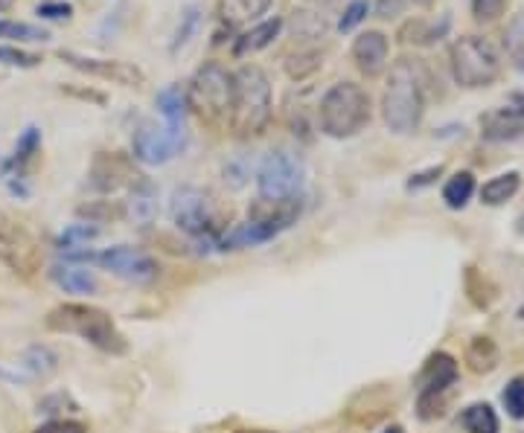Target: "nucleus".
<instances>
[{"instance_id": "2eb2a0df", "label": "nucleus", "mask_w": 524, "mask_h": 433, "mask_svg": "<svg viewBox=\"0 0 524 433\" xmlns=\"http://www.w3.org/2000/svg\"><path fill=\"white\" fill-rule=\"evenodd\" d=\"M91 186L97 192H117L123 186H131L134 181H140L143 175L134 172V166L129 163V157L120 155V152H99L94 157V166H91Z\"/></svg>"}, {"instance_id": "6e6552de", "label": "nucleus", "mask_w": 524, "mask_h": 433, "mask_svg": "<svg viewBox=\"0 0 524 433\" xmlns=\"http://www.w3.org/2000/svg\"><path fill=\"white\" fill-rule=\"evenodd\" d=\"M0 262L21 279H33L44 265V253L33 230L6 210H0Z\"/></svg>"}, {"instance_id": "39448f33", "label": "nucleus", "mask_w": 524, "mask_h": 433, "mask_svg": "<svg viewBox=\"0 0 524 433\" xmlns=\"http://www.w3.org/2000/svg\"><path fill=\"white\" fill-rule=\"evenodd\" d=\"M230 102H233V73L219 62L201 64L187 88V108H193L204 123L219 125L230 117Z\"/></svg>"}, {"instance_id": "a878e982", "label": "nucleus", "mask_w": 524, "mask_h": 433, "mask_svg": "<svg viewBox=\"0 0 524 433\" xmlns=\"http://www.w3.org/2000/svg\"><path fill=\"white\" fill-rule=\"evenodd\" d=\"M198 27H201V12H198V6H187L184 12H181V21H178V30L172 35V44H169V53H178V50H184L193 38H196Z\"/></svg>"}, {"instance_id": "6ab92c4d", "label": "nucleus", "mask_w": 524, "mask_h": 433, "mask_svg": "<svg viewBox=\"0 0 524 433\" xmlns=\"http://www.w3.org/2000/svg\"><path fill=\"white\" fill-rule=\"evenodd\" d=\"M283 30V18H268V21H260L254 30L242 32L233 44V56H248V53H257V50H265L277 35Z\"/></svg>"}, {"instance_id": "aec40b11", "label": "nucleus", "mask_w": 524, "mask_h": 433, "mask_svg": "<svg viewBox=\"0 0 524 433\" xmlns=\"http://www.w3.org/2000/svg\"><path fill=\"white\" fill-rule=\"evenodd\" d=\"M50 279L67 291V294H94L97 291V277L88 271V268H79V265H73V262H67V265H56L53 271H50Z\"/></svg>"}, {"instance_id": "ea45409f", "label": "nucleus", "mask_w": 524, "mask_h": 433, "mask_svg": "<svg viewBox=\"0 0 524 433\" xmlns=\"http://www.w3.org/2000/svg\"><path fill=\"white\" fill-rule=\"evenodd\" d=\"M440 175H443V166H431L426 172H417V175H411L408 189H423V186L434 184V178H440Z\"/></svg>"}, {"instance_id": "c85d7f7f", "label": "nucleus", "mask_w": 524, "mask_h": 433, "mask_svg": "<svg viewBox=\"0 0 524 433\" xmlns=\"http://www.w3.org/2000/svg\"><path fill=\"white\" fill-rule=\"evenodd\" d=\"M38 149H41V131H38L35 125H30V128H24V134H21V137H18V143H15L12 166L24 169V166H27V160H33Z\"/></svg>"}, {"instance_id": "b1692460", "label": "nucleus", "mask_w": 524, "mask_h": 433, "mask_svg": "<svg viewBox=\"0 0 524 433\" xmlns=\"http://www.w3.org/2000/svg\"><path fill=\"white\" fill-rule=\"evenodd\" d=\"M155 105L164 114L166 123H184V117H187V91H181L178 85H166L164 91L155 96Z\"/></svg>"}, {"instance_id": "c03bdc74", "label": "nucleus", "mask_w": 524, "mask_h": 433, "mask_svg": "<svg viewBox=\"0 0 524 433\" xmlns=\"http://www.w3.org/2000/svg\"><path fill=\"white\" fill-rule=\"evenodd\" d=\"M414 3H420V6H428V3H431V0H414Z\"/></svg>"}, {"instance_id": "37998d69", "label": "nucleus", "mask_w": 524, "mask_h": 433, "mask_svg": "<svg viewBox=\"0 0 524 433\" xmlns=\"http://www.w3.org/2000/svg\"><path fill=\"white\" fill-rule=\"evenodd\" d=\"M233 433H274V431H248V428H242V431H233Z\"/></svg>"}, {"instance_id": "4468645a", "label": "nucleus", "mask_w": 524, "mask_h": 433, "mask_svg": "<svg viewBox=\"0 0 524 433\" xmlns=\"http://www.w3.org/2000/svg\"><path fill=\"white\" fill-rule=\"evenodd\" d=\"M524 134V91L513 93L501 108L481 117V137L487 143H510Z\"/></svg>"}, {"instance_id": "2f4dec72", "label": "nucleus", "mask_w": 524, "mask_h": 433, "mask_svg": "<svg viewBox=\"0 0 524 433\" xmlns=\"http://www.w3.org/2000/svg\"><path fill=\"white\" fill-rule=\"evenodd\" d=\"M370 9H373V3L370 0H353L347 9H344V15L338 18V32H353L359 27L361 21L370 15Z\"/></svg>"}, {"instance_id": "a18cd8bd", "label": "nucleus", "mask_w": 524, "mask_h": 433, "mask_svg": "<svg viewBox=\"0 0 524 433\" xmlns=\"http://www.w3.org/2000/svg\"><path fill=\"white\" fill-rule=\"evenodd\" d=\"M519 317H522V320H524V303H522V309H519Z\"/></svg>"}, {"instance_id": "a19ab883", "label": "nucleus", "mask_w": 524, "mask_h": 433, "mask_svg": "<svg viewBox=\"0 0 524 433\" xmlns=\"http://www.w3.org/2000/svg\"><path fill=\"white\" fill-rule=\"evenodd\" d=\"M516 230H519V236H524V216H519V221H516Z\"/></svg>"}, {"instance_id": "c9c22d12", "label": "nucleus", "mask_w": 524, "mask_h": 433, "mask_svg": "<svg viewBox=\"0 0 524 433\" xmlns=\"http://www.w3.org/2000/svg\"><path fill=\"white\" fill-rule=\"evenodd\" d=\"M35 15L44 18V21H67V18L73 15V6H70V3H62V0H53V3H41Z\"/></svg>"}, {"instance_id": "dca6fc26", "label": "nucleus", "mask_w": 524, "mask_h": 433, "mask_svg": "<svg viewBox=\"0 0 524 433\" xmlns=\"http://www.w3.org/2000/svg\"><path fill=\"white\" fill-rule=\"evenodd\" d=\"M353 62L361 73L367 76H379L388 64V35L379 30L361 32L353 41Z\"/></svg>"}, {"instance_id": "1a4fd4ad", "label": "nucleus", "mask_w": 524, "mask_h": 433, "mask_svg": "<svg viewBox=\"0 0 524 433\" xmlns=\"http://www.w3.org/2000/svg\"><path fill=\"white\" fill-rule=\"evenodd\" d=\"M303 163L289 152H271L257 169V192L260 201H297L303 195Z\"/></svg>"}, {"instance_id": "f8f14e48", "label": "nucleus", "mask_w": 524, "mask_h": 433, "mask_svg": "<svg viewBox=\"0 0 524 433\" xmlns=\"http://www.w3.org/2000/svg\"><path fill=\"white\" fill-rule=\"evenodd\" d=\"M187 149V125H140L131 137V155L146 166H164Z\"/></svg>"}, {"instance_id": "0eeeda50", "label": "nucleus", "mask_w": 524, "mask_h": 433, "mask_svg": "<svg viewBox=\"0 0 524 433\" xmlns=\"http://www.w3.org/2000/svg\"><path fill=\"white\" fill-rule=\"evenodd\" d=\"M169 218L178 230H184L187 236L207 242L210 248H216L219 224H216V213H213V201L204 189L198 186H178L172 192L169 201Z\"/></svg>"}, {"instance_id": "a211bd4d", "label": "nucleus", "mask_w": 524, "mask_h": 433, "mask_svg": "<svg viewBox=\"0 0 524 433\" xmlns=\"http://www.w3.org/2000/svg\"><path fill=\"white\" fill-rule=\"evenodd\" d=\"M271 0H219V21L228 27H242L260 21L268 12Z\"/></svg>"}, {"instance_id": "4be33fe9", "label": "nucleus", "mask_w": 524, "mask_h": 433, "mask_svg": "<svg viewBox=\"0 0 524 433\" xmlns=\"http://www.w3.org/2000/svg\"><path fill=\"white\" fill-rule=\"evenodd\" d=\"M460 425L466 428V433H498L501 431L498 413H495V410H492V404H487V402L469 404V407L460 413Z\"/></svg>"}, {"instance_id": "f257e3e1", "label": "nucleus", "mask_w": 524, "mask_h": 433, "mask_svg": "<svg viewBox=\"0 0 524 433\" xmlns=\"http://www.w3.org/2000/svg\"><path fill=\"white\" fill-rule=\"evenodd\" d=\"M44 326L50 332H59V335H76L85 343L97 346L105 355H126L129 352V341L117 329L111 314L97 309V306H88V303H62V306L50 309L44 317Z\"/></svg>"}, {"instance_id": "4c0bfd02", "label": "nucleus", "mask_w": 524, "mask_h": 433, "mask_svg": "<svg viewBox=\"0 0 524 433\" xmlns=\"http://www.w3.org/2000/svg\"><path fill=\"white\" fill-rule=\"evenodd\" d=\"M35 433H88V428L82 422H73V419H53V422L41 425Z\"/></svg>"}, {"instance_id": "72a5a7b5", "label": "nucleus", "mask_w": 524, "mask_h": 433, "mask_svg": "<svg viewBox=\"0 0 524 433\" xmlns=\"http://www.w3.org/2000/svg\"><path fill=\"white\" fill-rule=\"evenodd\" d=\"M38 62H41V59H38L35 53L9 47V44H0V64H9V67H35Z\"/></svg>"}, {"instance_id": "f03ea898", "label": "nucleus", "mask_w": 524, "mask_h": 433, "mask_svg": "<svg viewBox=\"0 0 524 433\" xmlns=\"http://www.w3.org/2000/svg\"><path fill=\"white\" fill-rule=\"evenodd\" d=\"M426 114V88L423 70L411 59H402L391 67L388 85L382 93V120L393 134H411L423 123Z\"/></svg>"}, {"instance_id": "9b49d317", "label": "nucleus", "mask_w": 524, "mask_h": 433, "mask_svg": "<svg viewBox=\"0 0 524 433\" xmlns=\"http://www.w3.org/2000/svg\"><path fill=\"white\" fill-rule=\"evenodd\" d=\"M458 378V361L449 352H434L428 358L423 378H420V396H417V413H420L423 422H431V419L443 416L446 396L458 384Z\"/></svg>"}, {"instance_id": "7c9ffc66", "label": "nucleus", "mask_w": 524, "mask_h": 433, "mask_svg": "<svg viewBox=\"0 0 524 433\" xmlns=\"http://www.w3.org/2000/svg\"><path fill=\"white\" fill-rule=\"evenodd\" d=\"M466 291H469V300L478 306V309H490L492 303V288L487 277H481L475 268L466 271Z\"/></svg>"}, {"instance_id": "58836bf2", "label": "nucleus", "mask_w": 524, "mask_h": 433, "mask_svg": "<svg viewBox=\"0 0 524 433\" xmlns=\"http://www.w3.org/2000/svg\"><path fill=\"white\" fill-rule=\"evenodd\" d=\"M376 18H396L405 12V0H376Z\"/></svg>"}, {"instance_id": "9d476101", "label": "nucleus", "mask_w": 524, "mask_h": 433, "mask_svg": "<svg viewBox=\"0 0 524 433\" xmlns=\"http://www.w3.org/2000/svg\"><path fill=\"white\" fill-rule=\"evenodd\" d=\"M67 262H97L99 268L111 271L114 277L129 279V282H149V279L158 277V262L143 253V250H134L129 245H117V248L102 250V253H94V250H67L65 253Z\"/></svg>"}, {"instance_id": "c756f323", "label": "nucleus", "mask_w": 524, "mask_h": 433, "mask_svg": "<svg viewBox=\"0 0 524 433\" xmlns=\"http://www.w3.org/2000/svg\"><path fill=\"white\" fill-rule=\"evenodd\" d=\"M501 402H504V410H507V416H510V419L522 422L524 419V378L522 375H516L513 381H507V387H504V393H501Z\"/></svg>"}, {"instance_id": "7ed1b4c3", "label": "nucleus", "mask_w": 524, "mask_h": 433, "mask_svg": "<svg viewBox=\"0 0 524 433\" xmlns=\"http://www.w3.org/2000/svg\"><path fill=\"white\" fill-rule=\"evenodd\" d=\"M230 128L236 137H260L271 123V82L257 64H242L233 73V102H230Z\"/></svg>"}, {"instance_id": "f3484780", "label": "nucleus", "mask_w": 524, "mask_h": 433, "mask_svg": "<svg viewBox=\"0 0 524 433\" xmlns=\"http://www.w3.org/2000/svg\"><path fill=\"white\" fill-rule=\"evenodd\" d=\"M129 201H126V213H129L131 221L137 224H152L155 216H158V192L152 181L140 178L129 186Z\"/></svg>"}, {"instance_id": "cd10ccee", "label": "nucleus", "mask_w": 524, "mask_h": 433, "mask_svg": "<svg viewBox=\"0 0 524 433\" xmlns=\"http://www.w3.org/2000/svg\"><path fill=\"white\" fill-rule=\"evenodd\" d=\"M0 38H6V41H47L50 35H47V30L33 27V24L0 18Z\"/></svg>"}, {"instance_id": "20e7f679", "label": "nucleus", "mask_w": 524, "mask_h": 433, "mask_svg": "<svg viewBox=\"0 0 524 433\" xmlns=\"http://www.w3.org/2000/svg\"><path fill=\"white\" fill-rule=\"evenodd\" d=\"M321 131L332 140H350L370 123V93L356 82L332 85L318 108Z\"/></svg>"}, {"instance_id": "473e14b6", "label": "nucleus", "mask_w": 524, "mask_h": 433, "mask_svg": "<svg viewBox=\"0 0 524 433\" xmlns=\"http://www.w3.org/2000/svg\"><path fill=\"white\" fill-rule=\"evenodd\" d=\"M97 236L99 227H94V224H73L70 230L62 233V248H85V245H88L91 239H97Z\"/></svg>"}, {"instance_id": "423d86ee", "label": "nucleus", "mask_w": 524, "mask_h": 433, "mask_svg": "<svg viewBox=\"0 0 524 433\" xmlns=\"http://www.w3.org/2000/svg\"><path fill=\"white\" fill-rule=\"evenodd\" d=\"M452 76L460 88H487L498 79L501 62L492 44L481 35H463L452 44Z\"/></svg>"}, {"instance_id": "393cba45", "label": "nucleus", "mask_w": 524, "mask_h": 433, "mask_svg": "<svg viewBox=\"0 0 524 433\" xmlns=\"http://www.w3.org/2000/svg\"><path fill=\"white\" fill-rule=\"evenodd\" d=\"M466 364L472 372H490L498 364V346L492 338H472L466 346Z\"/></svg>"}, {"instance_id": "ddd939ff", "label": "nucleus", "mask_w": 524, "mask_h": 433, "mask_svg": "<svg viewBox=\"0 0 524 433\" xmlns=\"http://www.w3.org/2000/svg\"><path fill=\"white\" fill-rule=\"evenodd\" d=\"M59 59L70 67H76V70H82V73H88V76H94V79H105V82H114V85H123V88H140L146 82L143 70L129 62L91 59V56H79V53H70V50H62Z\"/></svg>"}, {"instance_id": "bb28decb", "label": "nucleus", "mask_w": 524, "mask_h": 433, "mask_svg": "<svg viewBox=\"0 0 524 433\" xmlns=\"http://www.w3.org/2000/svg\"><path fill=\"white\" fill-rule=\"evenodd\" d=\"M504 47H507V56L513 59V64H516L519 70H524V12L513 15V21L507 24Z\"/></svg>"}, {"instance_id": "79ce46f5", "label": "nucleus", "mask_w": 524, "mask_h": 433, "mask_svg": "<svg viewBox=\"0 0 524 433\" xmlns=\"http://www.w3.org/2000/svg\"><path fill=\"white\" fill-rule=\"evenodd\" d=\"M382 433H405V431H402L399 425H391V428H385V431H382Z\"/></svg>"}, {"instance_id": "e433bc0d", "label": "nucleus", "mask_w": 524, "mask_h": 433, "mask_svg": "<svg viewBox=\"0 0 524 433\" xmlns=\"http://www.w3.org/2000/svg\"><path fill=\"white\" fill-rule=\"evenodd\" d=\"M286 70H289L292 79H303V76H309L312 70H318V56H292V59L286 62Z\"/></svg>"}, {"instance_id": "5701e85b", "label": "nucleus", "mask_w": 524, "mask_h": 433, "mask_svg": "<svg viewBox=\"0 0 524 433\" xmlns=\"http://www.w3.org/2000/svg\"><path fill=\"white\" fill-rule=\"evenodd\" d=\"M475 195V175L472 172H455L443 186V201L449 210H463Z\"/></svg>"}, {"instance_id": "412c9836", "label": "nucleus", "mask_w": 524, "mask_h": 433, "mask_svg": "<svg viewBox=\"0 0 524 433\" xmlns=\"http://www.w3.org/2000/svg\"><path fill=\"white\" fill-rule=\"evenodd\" d=\"M519 186H522L519 172L495 175V178H490L487 184L481 186V201H484L487 207H501V204H507V201L519 192Z\"/></svg>"}, {"instance_id": "f704fd0d", "label": "nucleus", "mask_w": 524, "mask_h": 433, "mask_svg": "<svg viewBox=\"0 0 524 433\" xmlns=\"http://www.w3.org/2000/svg\"><path fill=\"white\" fill-rule=\"evenodd\" d=\"M507 0H472V15L475 21H495L498 15H504Z\"/></svg>"}]
</instances>
